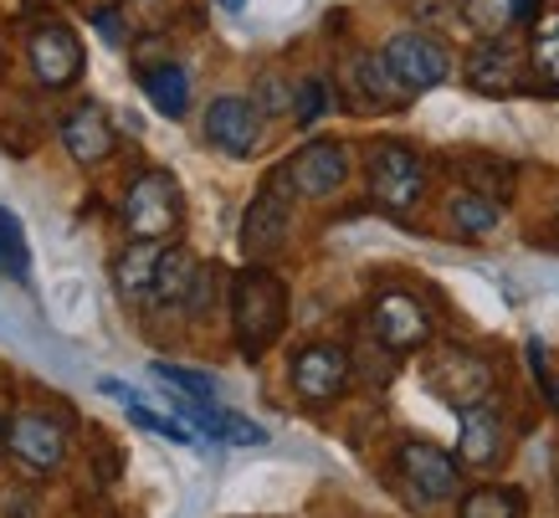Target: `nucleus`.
Wrapping results in <instances>:
<instances>
[{"label": "nucleus", "instance_id": "f257e3e1", "mask_svg": "<svg viewBox=\"0 0 559 518\" xmlns=\"http://www.w3.org/2000/svg\"><path fill=\"white\" fill-rule=\"evenodd\" d=\"M288 323V287L277 283L267 268H247L231 283V329H237L241 354H262L267 344H277Z\"/></svg>", "mask_w": 559, "mask_h": 518}, {"label": "nucleus", "instance_id": "f03ea898", "mask_svg": "<svg viewBox=\"0 0 559 518\" xmlns=\"http://www.w3.org/2000/svg\"><path fill=\"white\" fill-rule=\"evenodd\" d=\"M293 180L288 169H277L267 185H262V196H257L252 205H247V221H241V251L252 257V262H262V257H272V251L288 242V226H293Z\"/></svg>", "mask_w": 559, "mask_h": 518}, {"label": "nucleus", "instance_id": "7ed1b4c3", "mask_svg": "<svg viewBox=\"0 0 559 518\" xmlns=\"http://www.w3.org/2000/svg\"><path fill=\"white\" fill-rule=\"evenodd\" d=\"M123 226L134 242H165V236L180 226V190H175L170 175H139L123 196Z\"/></svg>", "mask_w": 559, "mask_h": 518}, {"label": "nucleus", "instance_id": "20e7f679", "mask_svg": "<svg viewBox=\"0 0 559 518\" xmlns=\"http://www.w3.org/2000/svg\"><path fill=\"white\" fill-rule=\"evenodd\" d=\"M380 57H385V68L395 72V83L406 87V93H426V87L452 78V51L426 32H395Z\"/></svg>", "mask_w": 559, "mask_h": 518}, {"label": "nucleus", "instance_id": "39448f33", "mask_svg": "<svg viewBox=\"0 0 559 518\" xmlns=\"http://www.w3.org/2000/svg\"><path fill=\"white\" fill-rule=\"evenodd\" d=\"M365 175H370V196L385 205V211H406V205L421 201V190H426V165L406 144H380V150H370Z\"/></svg>", "mask_w": 559, "mask_h": 518}, {"label": "nucleus", "instance_id": "423d86ee", "mask_svg": "<svg viewBox=\"0 0 559 518\" xmlns=\"http://www.w3.org/2000/svg\"><path fill=\"white\" fill-rule=\"evenodd\" d=\"M370 329L380 339V350L411 354L431 339V314H426V303L416 293H380L370 303Z\"/></svg>", "mask_w": 559, "mask_h": 518}, {"label": "nucleus", "instance_id": "0eeeda50", "mask_svg": "<svg viewBox=\"0 0 559 518\" xmlns=\"http://www.w3.org/2000/svg\"><path fill=\"white\" fill-rule=\"evenodd\" d=\"M467 87H477L483 98H509V93H524V51L513 47L509 36H483L473 51H467Z\"/></svg>", "mask_w": 559, "mask_h": 518}, {"label": "nucleus", "instance_id": "6e6552de", "mask_svg": "<svg viewBox=\"0 0 559 518\" xmlns=\"http://www.w3.org/2000/svg\"><path fill=\"white\" fill-rule=\"evenodd\" d=\"M426 385L447 405L467 411V405H483V396H488V385H492V369H488V360H477L467 350H441L426 365Z\"/></svg>", "mask_w": 559, "mask_h": 518}, {"label": "nucleus", "instance_id": "1a4fd4ad", "mask_svg": "<svg viewBox=\"0 0 559 518\" xmlns=\"http://www.w3.org/2000/svg\"><path fill=\"white\" fill-rule=\"evenodd\" d=\"M26 57H32V72L41 87H68V83H78V72H83V42H78L62 21H41V26L26 36Z\"/></svg>", "mask_w": 559, "mask_h": 518}, {"label": "nucleus", "instance_id": "9d476101", "mask_svg": "<svg viewBox=\"0 0 559 518\" xmlns=\"http://www.w3.org/2000/svg\"><path fill=\"white\" fill-rule=\"evenodd\" d=\"M288 380L298 390V401H308V405L334 401L344 385H349V354L340 344H308V350L293 354Z\"/></svg>", "mask_w": 559, "mask_h": 518}, {"label": "nucleus", "instance_id": "9b49d317", "mask_svg": "<svg viewBox=\"0 0 559 518\" xmlns=\"http://www.w3.org/2000/svg\"><path fill=\"white\" fill-rule=\"evenodd\" d=\"M288 180L308 201H329V196L349 180V154H344V144H334V139H313V144H304V150L288 160Z\"/></svg>", "mask_w": 559, "mask_h": 518}, {"label": "nucleus", "instance_id": "f8f14e48", "mask_svg": "<svg viewBox=\"0 0 559 518\" xmlns=\"http://www.w3.org/2000/svg\"><path fill=\"white\" fill-rule=\"evenodd\" d=\"M395 468H401V478L416 487V498H426V503L452 498V493H457V478H462L457 457L431 447V442H406V447L395 451Z\"/></svg>", "mask_w": 559, "mask_h": 518}, {"label": "nucleus", "instance_id": "ddd939ff", "mask_svg": "<svg viewBox=\"0 0 559 518\" xmlns=\"http://www.w3.org/2000/svg\"><path fill=\"white\" fill-rule=\"evenodd\" d=\"M5 447H11V457L26 462V468L51 472V468H62V457H68V432L51 416H41V411H21V416L5 426Z\"/></svg>", "mask_w": 559, "mask_h": 518}, {"label": "nucleus", "instance_id": "4468645a", "mask_svg": "<svg viewBox=\"0 0 559 518\" xmlns=\"http://www.w3.org/2000/svg\"><path fill=\"white\" fill-rule=\"evenodd\" d=\"M205 139L216 144L221 154H231V160H247L257 150V139H262V118H257V103L237 98V93H226L205 108Z\"/></svg>", "mask_w": 559, "mask_h": 518}, {"label": "nucleus", "instance_id": "2eb2a0df", "mask_svg": "<svg viewBox=\"0 0 559 518\" xmlns=\"http://www.w3.org/2000/svg\"><path fill=\"white\" fill-rule=\"evenodd\" d=\"M62 144H68L78 165H103L114 154V144H119V134H114V123H108L98 103H83V108H72L62 118Z\"/></svg>", "mask_w": 559, "mask_h": 518}, {"label": "nucleus", "instance_id": "dca6fc26", "mask_svg": "<svg viewBox=\"0 0 559 518\" xmlns=\"http://www.w3.org/2000/svg\"><path fill=\"white\" fill-rule=\"evenodd\" d=\"M498 457H503V416H498V405H467L457 436V462L492 468Z\"/></svg>", "mask_w": 559, "mask_h": 518}, {"label": "nucleus", "instance_id": "f3484780", "mask_svg": "<svg viewBox=\"0 0 559 518\" xmlns=\"http://www.w3.org/2000/svg\"><path fill=\"white\" fill-rule=\"evenodd\" d=\"M159 257H165V247H159V242H129V247L119 251V268H114V278H119L123 298H154Z\"/></svg>", "mask_w": 559, "mask_h": 518}, {"label": "nucleus", "instance_id": "a211bd4d", "mask_svg": "<svg viewBox=\"0 0 559 518\" xmlns=\"http://www.w3.org/2000/svg\"><path fill=\"white\" fill-rule=\"evenodd\" d=\"M98 390H103V396H114V401H123L129 421H134V426H144L150 436H165V442H175V447H190V442H195V432H190V426H180L175 416H159V411H150V405L139 401L134 390H123L119 380H98Z\"/></svg>", "mask_w": 559, "mask_h": 518}, {"label": "nucleus", "instance_id": "6ab92c4d", "mask_svg": "<svg viewBox=\"0 0 559 518\" xmlns=\"http://www.w3.org/2000/svg\"><path fill=\"white\" fill-rule=\"evenodd\" d=\"M195 283H201V262H195L186 247H165V257H159V278H154V298L159 303H190Z\"/></svg>", "mask_w": 559, "mask_h": 518}, {"label": "nucleus", "instance_id": "aec40b11", "mask_svg": "<svg viewBox=\"0 0 559 518\" xmlns=\"http://www.w3.org/2000/svg\"><path fill=\"white\" fill-rule=\"evenodd\" d=\"M144 98L159 108L165 118H186V108H190V78H186V68H175V62H165V68H144Z\"/></svg>", "mask_w": 559, "mask_h": 518}, {"label": "nucleus", "instance_id": "412c9836", "mask_svg": "<svg viewBox=\"0 0 559 518\" xmlns=\"http://www.w3.org/2000/svg\"><path fill=\"white\" fill-rule=\"evenodd\" d=\"M528 68H534V87H539V93H559V16H549L539 32H534Z\"/></svg>", "mask_w": 559, "mask_h": 518}, {"label": "nucleus", "instance_id": "4be33fe9", "mask_svg": "<svg viewBox=\"0 0 559 518\" xmlns=\"http://www.w3.org/2000/svg\"><path fill=\"white\" fill-rule=\"evenodd\" d=\"M0 278H16L26 283L32 278V247H26V232H21V221L0 205Z\"/></svg>", "mask_w": 559, "mask_h": 518}, {"label": "nucleus", "instance_id": "5701e85b", "mask_svg": "<svg viewBox=\"0 0 559 518\" xmlns=\"http://www.w3.org/2000/svg\"><path fill=\"white\" fill-rule=\"evenodd\" d=\"M447 216H452V226H457L462 236H492L498 232V205L488 201V196H452V205H447Z\"/></svg>", "mask_w": 559, "mask_h": 518}, {"label": "nucleus", "instance_id": "b1692460", "mask_svg": "<svg viewBox=\"0 0 559 518\" xmlns=\"http://www.w3.org/2000/svg\"><path fill=\"white\" fill-rule=\"evenodd\" d=\"M150 375H154V380H165V390H175V396H190V401H211V405H216V380H211L205 369L165 365V360H154Z\"/></svg>", "mask_w": 559, "mask_h": 518}, {"label": "nucleus", "instance_id": "393cba45", "mask_svg": "<svg viewBox=\"0 0 559 518\" xmlns=\"http://www.w3.org/2000/svg\"><path fill=\"white\" fill-rule=\"evenodd\" d=\"M524 514V493L513 487H473L462 498V518H519Z\"/></svg>", "mask_w": 559, "mask_h": 518}, {"label": "nucleus", "instance_id": "a878e982", "mask_svg": "<svg viewBox=\"0 0 559 518\" xmlns=\"http://www.w3.org/2000/svg\"><path fill=\"white\" fill-rule=\"evenodd\" d=\"M467 21H473L477 32L498 36V26H509L513 21V5L509 0H467Z\"/></svg>", "mask_w": 559, "mask_h": 518}, {"label": "nucleus", "instance_id": "bb28decb", "mask_svg": "<svg viewBox=\"0 0 559 518\" xmlns=\"http://www.w3.org/2000/svg\"><path fill=\"white\" fill-rule=\"evenodd\" d=\"M323 108H329V83H323V78H308V83L298 87V103H293V114H298V123H313Z\"/></svg>", "mask_w": 559, "mask_h": 518}, {"label": "nucleus", "instance_id": "cd10ccee", "mask_svg": "<svg viewBox=\"0 0 559 518\" xmlns=\"http://www.w3.org/2000/svg\"><path fill=\"white\" fill-rule=\"evenodd\" d=\"M257 98H262V114H283V108H288V98H293V87L283 83V78H262V83H257Z\"/></svg>", "mask_w": 559, "mask_h": 518}, {"label": "nucleus", "instance_id": "c85d7f7f", "mask_svg": "<svg viewBox=\"0 0 559 518\" xmlns=\"http://www.w3.org/2000/svg\"><path fill=\"white\" fill-rule=\"evenodd\" d=\"M93 26H98V32H103V36H108V42H114V47H119V42H123L119 11H108V5H103V11H93Z\"/></svg>", "mask_w": 559, "mask_h": 518}, {"label": "nucleus", "instance_id": "c756f323", "mask_svg": "<svg viewBox=\"0 0 559 518\" xmlns=\"http://www.w3.org/2000/svg\"><path fill=\"white\" fill-rule=\"evenodd\" d=\"M509 5H513V21H528L539 11V0H509Z\"/></svg>", "mask_w": 559, "mask_h": 518}, {"label": "nucleus", "instance_id": "7c9ffc66", "mask_svg": "<svg viewBox=\"0 0 559 518\" xmlns=\"http://www.w3.org/2000/svg\"><path fill=\"white\" fill-rule=\"evenodd\" d=\"M216 5H226V11H241V5H247V0H216Z\"/></svg>", "mask_w": 559, "mask_h": 518}, {"label": "nucleus", "instance_id": "2f4dec72", "mask_svg": "<svg viewBox=\"0 0 559 518\" xmlns=\"http://www.w3.org/2000/svg\"><path fill=\"white\" fill-rule=\"evenodd\" d=\"M549 401H555V411H559V380H555V385H549Z\"/></svg>", "mask_w": 559, "mask_h": 518}, {"label": "nucleus", "instance_id": "473e14b6", "mask_svg": "<svg viewBox=\"0 0 559 518\" xmlns=\"http://www.w3.org/2000/svg\"><path fill=\"white\" fill-rule=\"evenodd\" d=\"M0 432H5V416H0Z\"/></svg>", "mask_w": 559, "mask_h": 518}]
</instances>
